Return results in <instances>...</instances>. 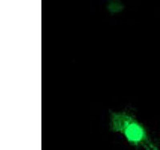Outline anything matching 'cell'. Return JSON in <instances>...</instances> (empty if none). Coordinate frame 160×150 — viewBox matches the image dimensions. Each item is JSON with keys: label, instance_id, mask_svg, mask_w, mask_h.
<instances>
[{"label": "cell", "instance_id": "cell-1", "mask_svg": "<svg viewBox=\"0 0 160 150\" xmlns=\"http://www.w3.org/2000/svg\"><path fill=\"white\" fill-rule=\"evenodd\" d=\"M110 128L112 132L121 134L131 146L146 147L150 143L145 127L128 111H111Z\"/></svg>", "mask_w": 160, "mask_h": 150}, {"label": "cell", "instance_id": "cell-2", "mask_svg": "<svg viewBox=\"0 0 160 150\" xmlns=\"http://www.w3.org/2000/svg\"><path fill=\"white\" fill-rule=\"evenodd\" d=\"M145 149L146 150H160L159 148H158V147H157L156 145H155L154 144H152V143L151 142H150L149 144L145 147Z\"/></svg>", "mask_w": 160, "mask_h": 150}]
</instances>
